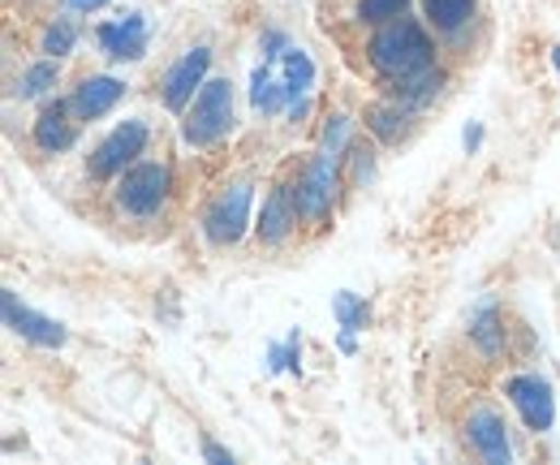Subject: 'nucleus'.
Returning a JSON list of instances; mask_svg holds the SVG:
<instances>
[{
  "mask_svg": "<svg viewBox=\"0 0 560 465\" xmlns=\"http://www.w3.org/2000/svg\"><path fill=\"white\" fill-rule=\"evenodd\" d=\"M431 57H435V48H431L427 31H422L415 18H393L371 39V66L380 69L384 78H393V82L431 69Z\"/></svg>",
  "mask_w": 560,
  "mask_h": 465,
  "instance_id": "f257e3e1",
  "label": "nucleus"
},
{
  "mask_svg": "<svg viewBox=\"0 0 560 465\" xmlns=\"http://www.w3.org/2000/svg\"><path fill=\"white\" fill-rule=\"evenodd\" d=\"M229 130H233V82L229 78H208L199 86V95L190 100V108H186L182 138L190 147H211Z\"/></svg>",
  "mask_w": 560,
  "mask_h": 465,
  "instance_id": "f03ea898",
  "label": "nucleus"
},
{
  "mask_svg": "<svg viewBox=\"0 0 560 465\" xmlns=\"http://www.w3.org/2000/svg\"><path fill=\"white\" fill-rule=\"evenodd\" d=\"M250 199H255V186L250 182H233V186H224L211 199V207L203 211V237H208L211 246L242 242V233L250 224Z\"/></svg>",
  "mask_w": 560,
  "mask_h": 465,
  "instance_id": "7ed1b4c3",
  "label": "nucleus"
},
{
  "mask_svg": "<svg viewBox=\"0 0 560 465\" xmlns=\"http://www.w3.org/2000/svg\"><path fill=\"white\" fill-rule=\"evenodd\" d=\"M168 182H173L168 164H130L117 182V207L130 216H151L168 199Z\"/></svg>",
  "mask_w": 560,
  "mask_h": 465,
  "instance_id": "20e7f679",
  "label": "nucleus"
},
{
  "mask_svg": "<svg viewBox=\"0 0 560 465\" xmlns=\"http://www.w3.org/2000/svg\"><path fill=\"white\" fill-rule=\"evenodd\" d=\"M147 147V121H121L117 130L108 133L91 155H86V168L95 182H108L117 173H126Z\"/></svg>",
  "mask_w": 560,
  "mask_h": 465,
  "instance_id": "39448f33",
  "label": "nucleus"
},
{
  "mask_svg": "<svg viewBox=\"0 0 560 465\" xmlns=\"http://www.w3.org/2000/svg\"><path fill=\"white\" fill-rule=\"evenodd\" d=\"M293 199H298V216H302V220H311V224L328 220V211H332V202H337V160L319 151V155L311 160V168L302 173Z\"/></svg>",
  "mask_w": 560,
  "mask_h": 465,
  "instance_id": "423d86ee",
  "label": "nucleus"
},
{
  "mask_svg": "<svg viewBox=\"0 0 560 465\" xmlns=\"http://www.w3.org/2000/svg\"><path fill=\"white\" fill-rule=\"evenodd\" d=\"M504 397L513 400V409L522 414V422L530 431H552V422H557V397H552V384L544 375H513L504 384Z\"/></svg>",
  "mask_w": 560,
  "mask_h": 465,
  "instance_id": "0eeeda50",
  "label": "nucleus"
},
{
  "mask_svg": "<svg viewBox=\"0 0 560 465\" xmlns=\"http://www.w3.org/2000/svg\"><path fill=\"white\" fill-rule=\"evenodd\" d=\"M208 69H211V48H190L177 66H168L164 73V82H160V95H164V104L173 108V113H186L190 108V100L199 95V86L208 82Z\"/></svg>",
  "mask_w": 560,
  "mask_h": 465,
  "instance_id": "6e6552de",
  "label": "nucleus"
},
{
  "mask_svg": "<svg viewBox=\"0 0 560 465\" xmlns=\"http://www.w3.org/2000/svg\"><path fill=\"white\" fill-rule=\"evenodd\" d=\"M0 302H4V324L22 336V340H31V345H39V349H61V345H66V328H61L57 319H48V315L22 306L13 289H4Z\"/></svg>",
  "mask_w": 560,
  "mask_h": 465,
  "instance_id": "1a4fd4ad",
  "label": "nucleus"
},
{
  "mask_svg": "<svg viewBox=\"0 0 560 465\" xmlns=\"http://www.w3.org/2000/svg\"><path fill=\"white\" fill-rule=\"evenodd\" d=\"M466 440H470V449L483 457L488 465H509L513 462V449H509V427H504V418L495 414V409H475L470 418H466Z\"/></svg>",
  "mask_w": 560,
  "mask_h": 465,
  "instance_id": "9d476101",
  "label": "nucleus"
},
{
  "mask_svg": "<svg viewBox=\"0 0 560 465\" xmlns=\"http://www.w3.org/2000/svg\"><path fill=\"white\" fill-rule=\"evenodd\" d=\"M121 95H126V82H121V78H113V73H91V78H82V82L73 86L70 108L78 121H95V117L113 113Z\"/></svg>",
  "mask_w": 560,
  "mask_h": 465,
  "instance_id": "9b49d317",
  "label": "nucleus"
},
{
  "mask_svg": "<svg viewBox=\"0 0 560 465\" xmlns=\"http://www.w3.org/2000/svg\"><path fill=\"white\" fill-rule=\"evenodd\" d=\"M100 48L113 61H139L142 53H147V18L142 13H126L117 22H104L100 26Z\"/></svg>",
  "mask_w": 560,
  "mask_h": 465,
  "instance_id": "f8f14e48",
  "label": "nucleus"
},
{
  "mask_svg": "<svg viewBox=\"0 0 560 465\" xmlns=\"http://www.w3.org/2000/svg\"><path fill=\"white\" fill-rule=\"evenodd\" d=\"M268 66L280 73V82H284V95H289V104H293V117L306 108V95H311V86H315V61L302 53V48H284V57L277 61H268Z\"/></svg>",
  "mask_w": 560,
  "mask_h": 465,
  "instance_id": "ddd939ff",
  "label": "nucleus"
},
{
  "mask_svg": "<svg viewBox=\"0 0 560 465\" xmlns=\"http://www.w3.org/2000/svg\"><path fill=\"white\" fill-rule=\"evenodd\" d=\"M293 224H298V199H293L289 186H280V190H272V195L264 199V211H259V237H264L268 246H277V242L289 237Z\"/></svg>",
  "mask_w": 560,
  "mask_h": 465,
  "instance_id": "4468645a",
  "label": "nucleus"
},
{
  "mask_svg": "<svg viewBox=\"0 0 560 465\" xmlns=\"http://www.w3.org/2000/svg\"><path fill=\"white\" fill-rule=\"evenodd\" d=\"M70 104H48L44 113H39V121H35V147L39 151H48V155H57V151H66L73 142V121H70Z\"/></svg>",
  "mask_w": 560,
  "mask_h": 465,
  "instance_id": "2eb2a0df",
  "label": "nucleus"
},
{
  "mask_svg": "<svg viewBox=\"0 0 560 465\" xmlns=\"http://www.w3.org/2000/svg\"><path fill=\"white\" fill-rule=\"evenodd\" d=\"M440 86H444V73L440 69H422L415 78H401L397 82V104L410 113V108H427L435 95H440Z\"/></svg>",
  "mask_w": 560,
  "mask_h": 465,
  "instance_id": "dca6fc26",
  "label": "nucleus"
},
{
  "mask_svg": "<svg viewBox=\"0 0 560 465\" xmlns=\"http://www.w3.org/2000/svg\"><path fill=\"white\" fill-rule=\"evenodd\" d=\"M250 104H255V113H264V117H272V113H280V108L289 104V95H284V82H280V73L272 66H268V61L255 69Z\"/></svg>",
  "mask_w": 560,
  "mask_h": 465,
  "instance_id": "f3484780",
  "label": "nucleus"
},
{
  "mask_svg": "<svg viewBox=\"0 0 560 465\" xmlns=\"http://www.w3.org/2000/svg\"><path fill=\"white\" fill-rule=\"evenodd\" d=\"M422 13L435 31L444 35H457L470 18H475V0H422Z\"/></svg>",
  "mask_w": 560,
  "mask_h": 465,
  "instance_id": "a211bd4d",
  "label": "nucleus"
},
{
  "mask_svg": "<svg viewBox=\"0 0 560 465\" xmlns=\"http://www.w3.org/2000/svg\"><path fill=\"white\" fill-rule=\"evenodd\" d=\"M470 336H475V345H479L488 358L500 353V345H504V328H500L495 302H479V311H475V319H470Z\"/></svg>",
  "mask_w": 560,
  "mask_h": 465,
  "instance_id": "6ab92c4d",
  "label": "nucleus"
},
{
  "mask_svg": "<svg viewBox=\"0 0 560 465\" xmlns=\"http://www.w3.org/2000/svg\"><path fill=\"white\" fill-rule=\"evenodd\" d=\"M366 130L380 142H397L406 133V108L401 104H371L366 108Z\"/></svg>",
  "mask_w": 560,
  "mask_h": 465,
  "instance_id": "aec40b11",
  "label": "nucleus"
},
{
  "mask_svg": "<svg viewBox=\"0 0 560 465\" xmlns=\"http://www.w3.org/2000/svg\"><path fill=\"white\" fill-rule=\"evenodd\" d=\"M57 78H61V61L44 57V61H35V66H31L26 73H22V78H18L13 95H18V100H35V95H44L48 86H57Z\"/></svg>",
  "mask_w": 560,
  "mask_h": 465,
  "instance_id": "412c9836",
  "label": "nucleus"
},
{
  "mask_svg": "<svg viewBox=\"0 0 560 465\" xmlns=\"http://www.w3.org/2000/svg\"><path fill=\"white\" fill-rule=\"evenodd\" d=\"M73 44H78V26H73L70 18H57V22H48V31L39 39V53L52 57V61H61V57L73 53Z\"/></svg>",
  "mask_w": 560,
  "mask_h": 465,
  "instance_id": "4be33fe9",
  "label": "nucleus"
},
{
  "mask_svg": "<svg viewBox=\"0 0 560 465\" xmlns=\"http://www.w3.org/2000/svg\"><path fill=\"white\" fill-rule=\"evenodd\" d=\"M332 315H337V324L350 328V333H358V328L371 319V311H366V302H362L358 293H337V298H332Z\"/></svg>",
  "mask_w": 560,
  "mask_h": 465,
  "instance_id": "5701e85b",
  "label": "nucleus"
},
{
  "mask_svg": "<svg viewBox=\"0 0 560 465\" xmlns=\"http://www.w3.org/2000/svg\"><path fill=\"white\" fill-rule=\"evenodd\" d=\"M406 4H410V0H358V18L384 26V22H393V18H406Z\"/></svg>",
  "mask_w": 560,
  "mask_h": 465,
  "instance_id": "b1692460",
  "label": "nucleus"
},
{
  "mask_svg": "<svg viewBox=\"0 0 560 465\" xmlns=\"http://www.w3.org/2000/svg\"><path fill=\"white\" fill-rule=\"evenodd\" d=\"M346 147H350V117L337 113V117L328 121V130H324V147H319V151L332 155V160H346Z\"/></svg>",
  "mask_w": 560,
  "mask_h": 465,
  "instance_id": "393cba45",
  "label": "nucleus"
},
{
  "mask_svg": "<svg viewBox=\"0 0 560 465\" xmlns=\"http://www.w3.org/2000/svg\"><path fill=\"white\" fill-rule=\"evenodd\" d=\"M203 457L215 465H233V453L229 449H220V444H211V440H203Z\"/></svg>",
  "mask_w": 560,
  "mask_h": 465,
  "instance_id": "a878e982",
  "label": "nucleus"
},
{
  "mask_svg": "<svg viewBox=\"0 0 560 465\" xmlns=\"http://www.w3.org/2000/svg\"><path fill=\"white\" fill-rule=\"evenodd\" d=\"M66 4H70L73 13H91V9H104L108 0H66Z\"/></svg>",
  "mask_w": 560,
  "mask_h": 465,
  "instance_id": "bb28decb",
  "label": "nucleus"
},
{
  "mask_svg": "<svg viewBox=\"0 0 560 465\" xmlns=\"http://www.w3.org/2000/svg\"><path fill=\"white\" fill-rule=\"evenodd\" d=\"M479 142H483V126H470L466 130V151H479Z\"/></svg>",
  "mask_w": 560,
  "mask_h": 465,
  "instance_id": "cd10ccee",
  "label": "nucleus"
},
{
  "mask_svg": "<svg viewBox=\"0 0 560 465\" xmlns=\"http://www.w3.org/2000/svg\"><path fill=\"white\" fill-rule=\"evenodd\" d=\"M552 61H557V73H560V44L552 48Z\"/></svg>",
  "mask_w": 560,
  "mask_h": 465,
  "instance_id": "c85d7f7f",
  "label": "nucleus"
}]
</instances>
